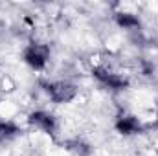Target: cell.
Returning <instances> with one entry per match:
<instances>
[{"label": "cell", "mask_w": 158, "mask_h": 156, "mask_svg": "<svg viewBox=\"0 0 158 156\" xmlns=\"http://www.w3.org/2000/svg\"><path fill=\"white\" fill-rule=\"evenodd\" d=\"M46 90H48V96L52 97V101H55V103H68V101H72V99L76 97V94H77L76 84L66 83V81L50 83Z\"/></svg>", "instance_id": "6da1fadb"}, {"label": "cell", "mask_w": 158, "mask_h": 156, "mask_svg": "<svg viewBox=\"0 0 158 156\" xmlns=\"http://www.w3.org/2000/svg\"><path fill=\"white\" fill-rule=\"evenodd\" d=\"M48 57L50 50L42 44H31L24 50V63L33 70H42L48 63Z\"/></svg>", "instance_id": "7a4b0ae2"}, {"label": "cell", "mask_w": 158, "mask_h": 156, "mask_svg": "<svg viewBox=\"0 0 158 156\" xmlns=\"http://www.w3.org/2000/svg\"><path fill=\"white\" fill-rule=\"evenodd\" d=\"M94 77L98 79L99 83H103L105 86L114 88V90H123L129 84V81L123 77V76L114 74V72H110L107 68H94Z\"/></svg>", "instance_id": "3957f363"}, {"label": "cell", "mask_w": 158, "mask_h": 156, "mask_svg": "<svg viewBox=\"0 0 158 156\" xmlns=\"http://www.w3.org/2000/svg\"><path fill=\"white\" fill-rule=\"evenodd\" d=\"M28 121H30L33 127L44 130V132H53V130H55V117L52 116V114H48V112H42V110L31 112L30 117H28Z\"/></svg>", "instance_id": "277c9868"}, {"label": "cell", "mask_w": 158, "mask_h": 156, "mask_svg": "<svg viewBox=\"0 0 158 156\" xmlns=\"http://www.w3.org/2000/svg\"><path fill=\"white\" fill-rule=\"evenodd\" d=\"M140 129H142V123L138 121V117L134 116H123L116 121V130L119 134H123V136L136 134V132H140Z\"/></svg>", "instance_id": "5b68a950"}, {"label": "cell", "mask_w": 158, "mask_h": 156, "mask_svg": "<svg viewBox=\"0 0 158 156\" xmlns=\"http://www.w3.org/2000/svg\"><path fill=\"white\" fill-rule=\"evenodd\" d=\"M116 22H118L119 28H123V30H134V28L140 26L138 17H134L131 13H118L116 15Z\"/></svg>", "instance_id": "8992f818"}, {"label": "cell", "mask_w": 158, "mask_h": 156, "mask_svg": "<svg viewBox=\"0 0 158 156\" xmlns=\"http://www.w3.org/2000/svg\"><path fill=\"white\" fill-rule=\"evenodd\" d=\"M68 149L74 153L76 156H88V153H90V147L86 145V143H83V142H70L68 143Z\"/></svg>", "instance_id": "52a82bcc"}, {"label": "cell", "mask_w": 158, "mask_h": 156, "mask_svg": "<svg viewBox=\"0 0 158 156\" xmlns=\"http://www.w3.org/2000/svg\"><path fill=\"white\" fill-rule=\"evenodd\" d=\"M19 132L17 125H13L11 121H0V138H11Z\"/></svg>", "instance_id": "ba28073f"}]
</instances>
